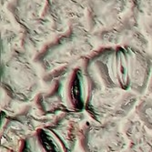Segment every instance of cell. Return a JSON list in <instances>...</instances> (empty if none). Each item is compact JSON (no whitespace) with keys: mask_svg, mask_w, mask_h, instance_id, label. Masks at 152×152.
<instances>
[{"mask_svg":"<svg viewBox=\"0 0 152 152\" xmlns=\"http://www.w3.org/2000/svg\"><path fill=\"white\" fill-rule=\"evenodd\" d=\"M82 65L88 85L142 96L152 70V56L131 46L103 47L92 52Z\"/></svg>","mask_w":152,"mask_h":152,"instance_id":"6da1fadb","label":"cell"},{"mask_svg":"<svg viewBox=\"0 0 152 152\" xmlns=\"http://www.w3.org/2000/svg\"><path fill=\"white\" fill-rule=\"evenodd\" d=\"M95 39L86 21L73 23L45 45L33 58L41 69L49 73L60 67L80 63L95 50Z\"/></svg>","mask_w":152,"mask_h":152,"instance_id":"7a4b0ae2","label":"cell"},{"mask_svg":"<svg viewBox=\"0 0 152 152\" xmlns=\"http://www.w3.org/2000/svg\"><path fill=\"white\" fill-rule=\"evenodd\" d=\"M86 113H64L23 141L20 152H75Z\"/></svg>","mask_w":152,"mask_h":152,"instance_id":"3957f363","label":"cell"},{"mask_svg":"<svg viewBox=\"0 0 152 152\" xmlns=\"http://www.w3.org/2000/svg\"><path fill=\"white\" fill-rule=\"evenodd\" d=\"M44 0H9L7 7L19 27L21 49L32 58L56 34L51 22L44 15Z\"/></svg>","mask_w":152,"mask_h":152,"instance_id":"277c9868","label":"cell"},{"mask_svg":"<svg viewBox=\"0 0 152 152\" xmlns=\"http://www.w3.org/2000/svg\"><path fill=\"white\" fill-rule=\"evenodd\" d=\"M1 88L17 104L35 100L41 90V80L33 58L21 48L1 59Z\"/></svg>","mask_w":152,"mask_h":152,"instance_id":"5b68a950","label":"cell"},{"mask_svg":"<svg viewBox=\"0 0 152 152\" xmlns=\"http://www.w3.org/2000/svg\"><path fill=\"white\" fill-rule=\"evenodd\" d=\"M132 91L109 89L88 85L85 113L96 122L121 121L129 118L140 99Z\"/></svg>","mask_w":152,"mask_h":152,"instance_id":"8992f818","label":"cell"},{"mask_svg":"<svg viewBox=\"0 0 152 152\" xmlns=\"http://www.w3.org/2000/svg\"><path fill=\"white\" fill-rule=\"evenodd\" d=\"M55 118L56 117L43 115L35 104L26 106L13 115H4L1 125V152H20L22 143L27 137Z\"/></svg>","mask_w":152,"mask_h":152,"instance_id":"52a82bcc","label":"cell"},{"mask_svg":"<svg viewBox=\"0 0 152 152\" xmlns=\"http://www.w3.org/2000/svg\"><path fill=\"white\" fill-rule=\"evenodd\" d=\"M78 146L81 152H125L128 140L120 121L90 119L83 124Z\"/></svg>","mask_w":152,"mask_h":152,"instance_id":"ba28073f","label":"cell"},{"mask_svg":"<svg viewBox=\"0 0 152 152\" xmlns=\"http://www.w3.org/2000/svg\"><path fill=\"white\" fill-rule=\"evenodd\" d=\"M74 65L46 73L42 77L44 88L37 95L34 104L43 115L57 117L64 113H72L68 105V81Z\"/></svg>","mask_w":152,"mask_h":152,"instance_id":"9c48e42d","label":"cell"},{"mask_svg":"<svg viewBox=\"0 0 152 152\" xmlns=\"http://www.w3.org/2000/svg\"><path fill=\"white\" fill-rule=\"evenodd\" d=\"M96 42L105 47L131 46L148 51L149 41L140 27V18L128 12L116 25L93 33Z\"/></svg>","mask_w":152,"mask_h":152,"instance_id":"30bf717a","label":"cell"},{"mask_svg":"<svg viewBox=\"0 0 152 152\" xmlns=\"http://www.w3.org/2000/svg\"><path fill=\"white\" fill-rule=\"evenodd\" d=\"M86 10V23L93 34L118 23L129 11V0H80Z\"/></svg>","mask_w":152,"mask_h":152,"instance_id":"8fae6325","label":"cell"},{"mask_svg":"<svg viewBox=\"0 0 152 152\" xmlns=\"http://www.w3.org/2000/svg\"><path fill=\"white\" fill-rule=\"evenodd\" d=\"M44 15L56 34L65 32L73 23L86 18V10L80 0H44Z\"/></svg>","mask_w":152,"mask_h":152,"instance_id":"7c38bea8","label":"cell"},{"mask_svg":"<svg viewBox=\"0 0 152 152\" xmlns=\"http://www.w3.org/2000/svg\"><path fill=\"white\" fill-rule=\"evenodd\" d=\"M122 129L128 140V152H152V134L135 113L125 119Z\"/></svg>","mask_w":152,"mask_h":152,"instance_id":"4fadbf2b","label":"cell"},{"mask_svg":"<svg viewBox=\"0 0 152 152\" xmlns=\"http://www.w3.org/2000/svg\"><path fill=\"white\" fill-rule=\"evenodd\" d=\"M88 83L82 62L74 65L68 81V105L70 112H85Z\"/></svg>","mask_w":152,"mask_h":152,"instance_id":"5bb4252c","label":"cell"},{"mask_svg":"<svg viewBox=\"0 0 152 152\" xmlns=\"http://www.w3.org/2000/svg\"><path fill=\"white\" fill-rule=\"evenodd\" d=\"M21 48V34L13 29L5 28L1 37V57L7 58L13 51Z\"/></svg>","mask_w":152,"mask_h":152,"instance_id":"9a60e30c","label":"cell"},{"mask_svg":"<svg viewBox=\"0 0 152 152\" xmlns=\"http://www.w3.org/2000/svg\"><path fill=\"white\" fill-rule=\"evenodd\" d=\"M134 113L152 134V98L149 96L140 99Z\"/></svg>","mask_w":152,"mask_h":152,"instance_id":"2e32d148","label":"cell"},{"mask_svg":"<svg viewBox=\"0 0 152 152\" xmlns=\"http://www.w3.org/2000/svg\"><path fill=\"white\" fill-rule=\"evenodd\" d=\"M129 12L140 19L152 18V0H129Z\"/></svg>","mask_w":152,"mask_h":152,"instance_id":"e0dca14e","label":"cell"},{"mask_svg":"<svg viewBox=\"0 0 152 152\" xmlns=\"http://www.w3.org/2000/svg\"><path fill=\"white\" fill-rule=\"evenodd\" d=\"M146 30H147V33L148 35L149 36L151 41H152V18H150V20H148V22L147 23V26H146Z\"/></svg>","mask_w":152,"mask_h":152,"instance_id":"ac0fdd59","label":"cell"},{"mask_svg":"<svg viewBox=\"0 0 152 152\" xmlns=\"http://www.w3.org/2000/svg\"><path fill=\"white\" fill-rule=\"evenodd\" d=\"M147 92L149 94V96L152 98V70L149 76V79H148V87H147Z\"/></svg>","mask_w":152,"mask_h":152,"instance_id":"d6986e66","label":"cell"},{"mask_svg":"<svg viewBox=\"0 0 152 152\" xmlns=\"http://www.w3.org/2000/svg\"><path fill=\"white\" fill-rule=\"evenodd\" d=\"M75 152H81V150H80V149H77V150L75 151Z\"/></svg>","mask_w":152,"mask_h":152,"instance_id":"ffe728a7","label":"cell"}]
</instances>
